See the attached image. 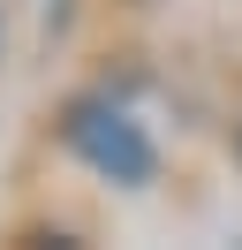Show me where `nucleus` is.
I'll list each match as a JSON object with an SVG mask.
<instances>
[{
	"label": "nucleus",
	"mask_w": 242,
	"mask_h": 250,
	"mask_svg": "<svg viewBox=\"0 0 242 250\" xmlns=\"http://www.w3.org/2000/svg\"><path fill=\"white\" fill-rule=\"evenodd\" d=\"M60 144H68L91 174H106V182H121V189H144L151 167H159L144 122H129L114 99H68V114H60Z\"/></svg>",
	"instance_id": "obj_1"
},
{
	"label": "nucleus",
	"mask_w": 242,
	"mask_h": 250,
	"mask_svg": "<svg viewBox=\"0 0 242 250\" xmlns=\"http://www.w3.org/2000/svg\"><path fill=\"white\" fill-rule=\"evenodd\" d=\"M235 159H242V129H235Z\"/></svg>",
	"instance_id": "obj_2"
}]
</instances>
